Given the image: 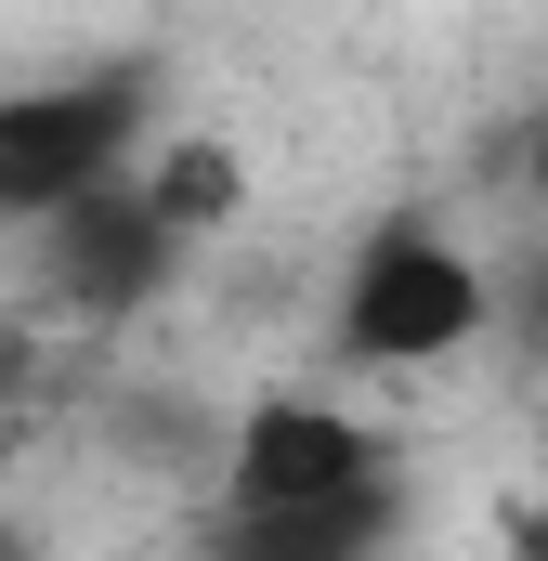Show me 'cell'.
<instances>
[{
    "mask_svg": "<svg viewBox=\"0 0 548 561\" xmlns=\"http://www.w3.org/2000/svg\"><path fill=\"white\" fill-rule=\"evenodd\" d=\"M496 313V275L431 222V209H379L340 262V300H327V366L353 379H406V366H457Z\"/></svg>",
    "mask_w": 548,
    "mask_h": 561,
    "instance_id": "6da1fadb",
    "label": "cell"
},
{
    "mask_svg": "<svg viewBox=\"0 0 548 561\" xmlns=\"http://www.w3.org/2000/svg\"><path fill=\"white\" fill-rule=\"evenodd\" d=\"M144 144H157V66L144 53L0 92V222H53L66 196L118 183Z\"/></svg>",
    "mask_w": 548,
    "mask_h": 561,
    "instance_id": "7a4b0ae2",
    "label": "cell"
},
{
    "mask_svg": "<svg viewBox=\"0 0 548 561\" xmlns=\"http://www.w3.org/2000/svg\"><path fill=\"white\" fill-rule=\"evenodd\" d=\"M183 275V236L144 209V183H92V196H66L53 222H39V300L53 313H79V327H132L144 300H170Z\"/></svg>",
    "mask_w": 548,
    "mask_h": 561,
    "instance_id": "3957f363",
    "label": "cell"
},
{
    "mask_svg": "<svg viewBox=\"0 0 548 561\" xmlns=\"http://www.w3.org/2000/svg\"><path fill=\"white\" fill-rule=\"evenodd\" d=\"M406 470V444L327 392H262L249 419L222 431V510H287V496H340V483H379Z\"/></svg>",
    "mask_w": 548,
    "mask_h": 561,
    "instance_id": "277c9868",
    "label": "cell"
},
{
    "mask_svg": "<svg viewBox=\"0 0 548 561\" xmlns=\"http://www.w3.org/2000/svg\"><path fill=\"white\" fill-rule=\"evenodd\" d=\"M406 536H418V496L406 470H379L340 496H287V510H209L196 561H406Z\"/></svg>",
    "mask_w": 548,
    "mask_h": 561,
    "instance_id": "5b68a950",
    "label": "cell"
},
{
    "mask_svg": "<svg viewBox=\"0 0 548 561\" xmlns=\"http://www.w3.org/2000/svg\"><path fill=\"white\" fill-rule=\"evenodd\" d=\"M132 183H144V209L196 249V236H222L236 222V196H249V170H236V144L222 131H183V144H144L132 157Z\"/></svg>",
    "mask_w": 548,
    "mask_h": 561,
    "instance_id": "8992f818",
    "label": "cell"
},
{
    "mask_svg": "<svg viewBox=\"0 0 548 561\" xmlns=\"http://www.w3.org/2000/svg\"><path fill=\"white\" fill-rule=\"evenodd\" d=\"M483 327H510V353L548 366V249H523V262L496 275V313H483Z\"/></svg>",
    "mask_w": 548,
    "mask_h": 561,
    "instance_id": "52a82bcc",
    "label": "cell"
},
{
    "mask_svg": "<svg viewBox=\"0 0 548 561\" xmlns=\"http://www.w3.org/2000/svg\"><path fill=\"white\" fill-rule=\"evenodd\" d=\"M510 157H523V196L548 209V118H523V131H510Z\"/></svg>",
    "mask_w": 548,
    "mask_h": 561,
    "instance_id": "ba28073f",
    "label": "cell"
},
{
    "mask_svg": "<svg viewBox=\"0 0 548 561\" xmlns=\"http://www.w3.org/2000/svg\"><path fill=\"white\" fill-rule=\"evenodd\" d=\"M26 379H39V353H26V327H0V405H13Z\"/></svg>",
    "mask_w": 548,
    "mask_h": 561,
    "instance_id": "9c48e42d",
    "label": "cell"
},
{
    "mask_svg": "<svg viewBox=\"0 0 548 561\" xmlns=\"http://www.w3.org/2000/svg\"><path fill=\"white\" fill-rule=\"evenodd\" d=\"M0 561H39V523L26 510H0Z\"/></svg>",
    "mask_w": 548,
    "mask_h": 561,
    "instance_id": "30bf717a",
    "label": "cell"
}]
</instances>
